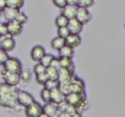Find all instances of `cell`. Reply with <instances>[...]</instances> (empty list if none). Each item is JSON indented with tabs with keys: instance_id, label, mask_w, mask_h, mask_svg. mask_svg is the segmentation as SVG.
I'll list each match as a JSON object with an SVG mask.
<instances>
[{
	"instance_id": "f546056e",
	"label": "cell",
	"mask_w": 125,
	"mask_h": 117,
	"mask_svg": "<svg viewBox=\"0 0 125 117\" xmlns=\"http://www.w3.org/2000/svg\"><path fill=\"white\" fill-rule=\"evenodd\" d=\"M16 20H18V21H20L21 24H24V23H26L27 21H28V17H27V15H25L23 12H21V10L19 11V14H18V16H17V18H16Z\"/></svg>"
},
{
	"instance_id": "9a60e30c",
	"label": "cell",
	"mask_w": 125,
	"mask_h": 117,
	"mask_svg": "<svg viewBox=\"0 0 125 117\" xmlns=\"http://www.w3.org/2000/svg\"><path fill=\"white\" fill-rule=\"evenodd\" d=\"M77 8H78V6L66 4L64 7H62L61 9L62 10V13L61 14H62L68 20L69 19H73V18H75V15H76V12H77Z\"/></svg>"
},
{
	"instance_id": "1f68e13d",
	"label": "cell",
	"mask_w": 125,
	"mask_h": 117,
	"mask_svg": "<svg viewBox=\"0 0 125 117\" xmlns=\"http://www.w3.org/2000/svg\"><path fill=\"white\" fill-rule=\"evenodd\" d=\"M95 0H79L78 3V7H82V8H91L94 5Z\"/></svg>"
},
{
	"instance_id": "e0dca14e",
	"label": "cell",
	"mask_w": 125,
	"mask_h": 117,
	"mask_svg": "<svg viewBox=\"0 0 125 117\" xmlns=\"http://www.w3.org/2000/svg\"><path fill=\"white\" fill-rule=\"evenodd\" d=\"M51 101L57 105L64 101V95L60 91L59 88L51 90Z\"/></svg>"
},
{
	"instance_id": "6da1fadb",
	"label": "cell",
	"mask_w": 125,
	"mask_h": 117,
	"mask_svg": "<svg viewBox=\"0 0 125 117\" xmlns=\"http://www.w3.org/2000/svg\"><path fill=\"white\" fill-rule=\"evenodd\" d=\"M18 88L17 86H10L6 83H0V106L10 109L17 108L18 100Z\"/></svg>"
},
{
	"instance_id": "ffe728a7",
	"label": "cell",
	"mask_w": 125,
	"mask_h": 117,
	"mask_svg": "<svg viewBox=\"0 0 125 117\" xmlns=\"http://www.w3.org/2000/svg\"><path fill=\"white\" fill-rule=\"evenodd\" d=\"M60 60V66L62 68H67L71 71L74 70V63L72 61V58H59Z\"/></svg>"
},
{
	"instance_id": "484cf974",
	"label": "cell",
	"mask_w": 125,
	"mask_h": 117,
	"mask_svg": "<svg viewBox=\"0 0 125 117\" xmlns=\"http://www.w3.org/2000/svg\"><path fill=\"white\" fill-rule=\"evenodd\" d=\"M20 78H21V82L23 83H28L31 79V73L28 69H21V71L20 72Z\"/></svg>"
},
{
	"instance_id": "d6a6232c",
	"label": "cell",
	"mask_w": 125,
	"mask_h": 117,
	"mask_svg": "<svg viewBox=\"0 0 125 117\" xmlns=\"http://www.w3.org/2000/svg\"><path fill=\"white\" fill-rule=\"evenodd\" d=\"M45 70H46V67L43 64H41L40 62L36 63L34 65V67H33V72L35 73V75L40 74V73H43V72H45Z\"/></svg>"
},
{
	"instance_id": "4dcf8cb0",
	"label": "cell",
	"mask_w": 125,
	"mask_h": 117,
	"mask_svg": "<svg viewBox=\"0 0 125 117\" xmlns=\"http://www.w3.org/2000/svg\"><path fill=\"white\" fill-rule=\"evenodd\" d=\"M36 76V82L39 84V85H44L45 82L48 80V76L46 74V72H43V73H40V74H37L35 75Z\"/></svg>"
},
{
	"instance_id": "d590c367",
	"label": "cell",
	"mask_w": 125,
	"mask_h": 117,
	"mask_svg": "<svg viewBox=\"0 0 125 117\" xmlns=\"http://www.w3.org/2000/svg\"><path fill=\"white\" fill-rule=\"evenodd\" d=\"M54 5L56 7H58L59 9H62V7H64L67 3H66V0H52Z\"/></svg>"
},
{
	"instance_id": "52a82bcc",
	"label": "cell",
	"mask_w": 125,
	"mask_h": 117,
	"mask_svg": "<svg viewBox=\"0 0 125 117\" xmlns=\"http://www.w3.org/2000/svg\"><path fill=\"white\" fill-rule=\"evenodd\" d=\"M43 111V105H41L36 100L24 107V113L26 117H38V115Z\"/></svg>"
},
{
	"instance_id": "d6986e66",
	"label": "cell",
	"mask_w": 125,
	"mask_h": 117,
	"mask_svg": "<svg viewBox=\"0 0 125 117\" xmlns=\"http://www.w3.org/2000/svg\"><path fill=\"white\" fill-rule=\"evenodd\" d=\"M59 58H72L74 56V48L64 44L59 51Z\"/></svg>"
},
{
	"instance_id": "d4e9b609",
	"label": "cell",
	"mask_w": 125,
	"mask_h": 117,
	"mask_svg": "<svg viewBox=\"0 0 125 117\" xmlns=\"http://www.w3.org/2000/svg\"><path fill=\"white\" fill-rule=\"evenodd\" d=\"M54 58H55V56L52 55V54H45L38 62H40L41 64H43L45 67H48V66H50V64H51V62H52V60H53Z\"/></svg>"
},
{
	"instance_id": "44dd1931",
	"label": "cell",
	"mask_w": 125,
	"mask_h": 117,
	"mask_svg": "<svg viewBox=\"0 0 125 117\" xmlns=\"http://www.w3.org/2000/svg\"><path fill=\"white\" fill-rule=\"evenodd\" d=\"M64 44H65L64 38L60 37V36H57V37L53 38V40L51 41V47H52V49H54L56 51H59Z\"/></svg>"
},
{
	"instance_id": "4316f807",
	"label": "cell",
	"mask_w": 125,
	"mask_h": 117,
	"mask_svg": "<svg viewBox=\"0 0 125 117\" xmlns=\"http://www.w3.org/2000/svg\"><path fill=\"white\" fill-rule=\"evenodd\" d=\"M59 81L58 80H54V79H48L45 84L43 85L44 88L48 89V90H53V89H56V88H59Z\"/></svg>"
},
{
	"instance_id": "8fae6325",
	"label": "cell",
	"mask_w": 125,
	"mask_h": 117,
	"mask_svg": "<svg viewBox=\"0 0 125 117\" xmlns=\"http://www.w3.org/2000/svg\"><path fill=\"white\" fill-rule=\"evenodd\" d=\"M67 28L69 30L70 33L73 34H80L83 30V26L84 24H82L77 19L73 18V19H69L68 22H67Z\"/></svg>"
},
{
	"instance_id": "7a4b0ae2",
	"label": "cell",
	"mask_w": 125,
	"mask_h": 117,
	"mask_svg": "<svg viewBox=\"0 0 125 117\" xmlns=\"http://www.w3.org/2000/svg\"><path fill=\"white\" fill-rule=\"evenodd\" d=\"M2 66H3L4 70L9 71V72H14V73H20L22 69L21 61L18 58L9 57Z\"/></svg>"
},
{
	"instance_id": "ac0fdd59",
	"label": "cell",
	"mask_w": 125,
	"mask_h": 117,
	"mask_svg": "<svg viewBox=\"0 0 125 117\" xmlns=\"http://www.w3.org/2000/svg\"><path fill=\"white\" fill-rule=\"evenodd\" d=\"M18 9H14V8H10V7H6L3 11H2V16L4 17V19L6 20V21L12 20H16L18 14H19Z\"/></svg>"
},
{
	"instance_id": "74e56055",
	"label": "cell",
	"mask_w": 125,
	"mask_h": 117,
	"mask_svg": "<svg viewBox=\"0 0 125 117\" xmlns=\"http://www.w3.org/2000/svg\"><path fill=\"white\" fill-rule=\"evenodd\" d=\"M7 7V4H6V0H0V11L2 12L5 8Z\"/></svg>"
},
{
	"instance_id": "cb8c5ba5",
	"label": "cell",
	"mask_w": 125,
	"mask_h": 117,
	"mask_svg": "<svg viewBox=\"0 0 125 117\" xmlns=\"http://www.w3.org/2000/svg\"><path fill=\"white\" fill-rule=\"evenodd\" d=\"M68 22V19L66 17H64L62 14H60L56 20H55V24L57 25V27H62V26H66Z\"/></svg>"
},
{
	"instance_id": "ba28073f",
	"label": "cell",
	"mask_w": 125,
	"mask_h": 117,
	"mask_svg": "<svg viewBox=\"0 0 125 117\" xmlns=\"http://www.w3.org/2000/svg\"><path fill=\"white\" fill-rule=\"evenodd\" d=\"M0 48H2L7 53L12 52L16 48V41L14 37L9 34L4 37H0Z\"/></svg>"
},
{
	"instance_id": "9c48e42d",
	"label": "cell",
	"mask_w": 125,
	"mask_h": 117,
	"mask_svg": "<svg viewBox=\"0 0 125 117\" xmlns=\"http://www.w3.org/2000/svg\"><path fill=\"white\" fill-rule=\"evenodd\" d=\"M85 99L84 94H77V93H68L64 96V101L76 108V106Z\"/></svg>"
},
{
	"instance_id": "7c38bea8",
	"label": "cell",
	"mask_w": 125,
	"mask_h": 117,
	"mask_svg": "<svg viewBox=\"0 0 125 117\" xmlns=\"http://www.w3.org/2000/svg\"><path fill=\"white\" fill-rule=\"evenodd\" d=\"M73 71L67 69V68H62L61 67L59 69V75H58V81L59 83H67L70 82L71 79L74 77Z\"/></svg>"
},
{
	"instance_id": "83f0119b",
	"label": "cell",
	"mask_w": 125,
	"mask_h": 117,
	"mask_svg": "<svg viewBox=\"0 0 125 117\" xmlns=\"http://www.w3.org/2000/svg\"><path fill=\"white\" fill-rule=\"evenodd\" d=\"M40 95H41V98L44 102H50L51 101V91L50 90L43 87V89L41 90Z\"/></svg>"
},
{
	"instance_id": "603a6c76",
	"label": "cell",
	"mask_w": 125,
	"mask_h": 117,
	"mask_svg": "<svg viewBox=\"0 0 125 117\" xmlns=\"http://www.w3.org/2000/svg\"><path fill=\"white\" fill-rule=\"evenodd\" d=\"M23 3H24V0H6L7 7L18 9V10H21L22 8Z\"/></svg>"
},
{
	"instance_id": "277c9868",
	"label": "cell",
	"mask_w": 125,
	"mask_h": 117,
	"mask_svg": "<svg viewBox=\"0 0 125 117\" xmlns=\"http://www.w3.org/2000/svg\"><path fill=\"white\" fill-rule=\"evenodd\" d=\"M1 77L4 80V83L10 85V86H18L21 82L20 78V73H14V72H9L3 69L1 72Z\"/></svg>"
},
{
	"instance_id": "ab89813d",
	"label": "cell",
	"mask_w": 125,
	"mask_h": 117,
	"mask_svg": "<svg viewBox=\"0 0 125 117\" xmlns=\"http://www.w3.org/2000/svg\"><path fill=\"white\" fill-rule=\"evenodd\" d=\"M69 117H82V115H81V112L75 111L74 113H72L71 115H69Z\"/></svg>"
},
{
	"instance_id": "5b68a950",
	"label": "cell",
	"mask_w": 125,
	"mask_h": 117,
	"mask_svg": "<svg viewBox=\"0 0 125 117\" xmlns=\"http://www.w3.org/2000/svg\"><path fill=\"white\" fill-rule=\"evenodd\" d=\"M7 23V28H8V34L15 37L19 36L21 34L22 29H23V24H21L20 21L17 20H12L6 22Z\"/></svg>"
},
{
	"instance_id": "7402d4cb",
	"label": "cell",
	"mask_w": 125,
	"mask_h": 117,
	"mask_svg": "<svg viewBox=\"0 0 125 117\" xmlns=\"http://www.w3.org/2000/svg\"><path fill=\"white\" fill-rule=\"evenodd\" d=\"M48 79H54V80H58V75H59V69L53 67V66H48L46 67L45 70Z\"/></svg>"
},
{
	"instance_id": "f1b7e54d",
	"label": "cell",
	"mask_w": 125,
	"mask_h": 117,
	"mask_svg": "<svg viewBox=\"0 0 125 117\" xmlns=\"http://www.w3.org/2000/svg\"><path fill=\"white\" fill-rule=\"evenodd\" d=\"M57 32H58V36H60V37H62V38H66L69 34H70V32H69V30H68V28H67V26H62V27H58V30H57Z\"/></svg>"
},
{
	"instance_id": "5bb4252c",
	"label": "cell",
	"mask_w": 125,
	"mask_h": 117,
	"mask_svg": "<svg viewBox=\"0 0 125 117\" xmlns=\"http://www.w3.org/2000/svg\"><path fill=\"white\" fill-rule=\"evenodd\" d=\"M43 112H45L49 117H56L59 113L58 105L52 101L45 102V104L43 105Z\"/></svg>"
},
{
	"instance_id": "2e32d148",
	"label": "cell",
	"mask_w": 125,
	"mask_h": 117,
	"mask_svg": "<svg viewBox=\"0 0 125 117\" xmlns=\"http://www.w3.org/2000/svg\"><path fill=\"white\" fill-rule=\"evenodd\" d=\"M64 40H65V44L72 47V48L78 47L82 42L80 34H73V33H70Z\"/></svg>"
},
{
	"instance_id": "30bf717a",
	"label": "cell",
	"mask_w": 125,
	"mask_h": 117,
	"mask_svg": "<svg viewBox=\"0 0 125 117\" xmlns=\"http://www.w3.org/2000/svg\"><path fill=\"white\" fill-rule=\"evenodd\" d=\"M75 19H77L82 24H87L91 19H92V15L90 13V11L87 8H82V7H78L77 8V12L75 15Z\"/></svg>"
},
{
	"instance_id": "8d00e7d4",
	"label": "cell",
	"mask_w": 125,
	"mask_h": 117,
	"mask_svg": "<svg viewBox=\"0 0 125 117\" xmlns=\"http://www.w3.org/2000/svg\"><path fill=\"white\" fill-rule=\"evenodd\" d=\"M50 66H53V67H55V68H57V69H60L61 66H60V60H59V58H56V57H55V58H53L52 62H51Z\"/></svg>"
},
{
	"instance_id": "8992f818",
	"label": "cell",
	"mask_w": 125,
	"mask_h": 117,
	"mask_svg": "<svg viewBox=\"0 0 125 117\" xmlns=\"http://www.w3.org/2000/svg\"><path fill=\"white\" fill-rule=\"evenodd\" d=\"M69 88V93H77V94H84L85 91V84L84 82L77 78V77H73L71 79V81L69 82L68 85Z\"/></svg>"
},
{
	"instance_id": "f35d334b",
	"label": "cell",
	"mask_w": 125,
	"mask_h": 117,
	"mask_svg": "<svg viewBox=\"0 0 125 117\" xmlns=\"http://www.w3.org/2000/svg\"><path fill=\"white\" fill-rule=\"evenodd\" d=\"M66 3L69 4V5H75V6H78L79 0H66Z\"/></svg>"
},
{
	"instance_id": "836d02e7",
	"label": "cell",
	"mask_w": 125,
	"mask_h": 117,
	"mask_svg": "<svg viewBox=\"0 0 125 117\" xmlns=\"http://www.w3.org/2000/svg\"><path fill=\"white\" fill-rule=\"evenodd\" d=\"M8 58H9L8 53L6 51H4L2 48H0V65H3Z\"/></svg>"
},
{
	"instance_id": "60d3db41",
	"label": "cell",
	"mask_w": 125,
	"mask_h": 117,
	"mask_svg": "<svg viewBox=\"0 0 125 117\" xmlns=\"http://www.w3.org/2000/svg\"><path fill=\"white\" fill-rule=\"evenodd\" d=\"M38 117H49V116H48V115H47L45 112H43V111H42V112H41V113L38 115Z\"/></svg>"
},
{
	"instance_id": "e575fe53",
	"label": "cell",
	"mask_w": 125,
	"mask_h": 117,
	"mask_svg": "<svg viewBox=\"0 0 125 117\" xmlns=\"http://www.w3.org/2000/svg\"><path fill=\"white\" fill-rule=\"evenodd\" d=\"M8 35V28L6 22H0V37Z\"/></svg>"
},
{
	"instance_id": "4fadbf2b",
	"label": "cell",
	"mask_w": 125,
	"mask_h": 117,
	"mask_svg": "<svg viewBox=\"0 0 125 117\" xmlns=\"http://www.w3.org/2000/svg\"><path fill=\"white\" fill-rule=\"evenodd\" d=\"M45 54H46V51H45L44 47L41 46V45H35L31 49V51H30V57H31V58L34 61H37V62L42 58V57Z\"/></svg>"
},
{
	"instance_id": "3957f363",
	"label": "cell",
	"mask_w": 125,
	"mask_h": 117,
	"mask_svg": "<svg viewBox=\"0 0 125 117\" xmlns=\"http://www.w3.org/2000/svg\"><path fill=\"white\" fill-rule=\"evenodd\" d=\"M17 100H18V104L19 105L23 106V107H26L29 104H31L32 102H34L35 101V98L27 91L19 90L18 91V95H17Z\"/></svg>"
},
{
	"instance_id": "b9f144b4",
	"label": "cell",
	"mask_w": 125,
	"mask_h": 117,
	"mask_svg": "<svg viewBox=\"0 0 125 117\" xmlns=\"http://www.w3.org/2000/svg\"><path fill=\"white\" fill-rule=\"evenodd\" d=\"M1 16H2V12L0 11V18H1Z\"/></svg>"
}]
</instances>
